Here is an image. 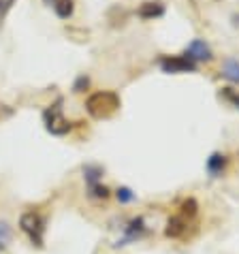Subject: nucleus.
Instances as JSON below:
<instances>
[{
	"label": "nucleus",
	"instance_id": "f257e3e1",
	"mask_svg": "<svg viewBox=\"0 0 239 254\" xmlns=\"http://www.w3.org/2000/svg\"><path fill=\"white\" fill-rule=\"evenodd\" d=\"M19 231L26 235V239L30 242V246L43 250L45 248V235H47V216H43L37 209H26L22 211L17 220Z\"/></svg>",
	"mask_w": 239,
	"mask_h": 254
},
{
	"label": "nucleus",
	"instance_id": "ddd939ff",
	"mask_svg": "<svg viewBox=\"0 0 239 254\" xmlns=\"http://www.w3.org/2000/svg\"><path fill=\"white\" fill-rule=\"evenodd\" d=\"M220 75H222L227 81L239 86V60H237V58H227V60L222 62Z\"/></svg>",
	"mask_w": 239,
	"mask_h": 254
},
{
	"label": "nucleus",
	"instance_id": "6e6552de",
	"mask_svg": "<svg viewBox=\"0 0 239 254\" xmlns=\"http://www.w3.org/2000/svg\"><path fill=\"white\" fill-rule=\"evenodd\" d=\"M188 58H190L192 62H212V58H214V54H212V47H209L205 41L203 39H194V41H190V45L186 47V52H184Z\"/></svg>",
	"mask_w": 239,
	"mask_h": 254
},
{
	"label": "nucleus",
	"instance_id": "f3484780",
	"mask_svg": "<svg viewBox=\"0 0 239 254\" xmlns=\"http://www.w3.org/2000/svg\"><path fill=\"white\" fill-rule=\"evenodd\" d=\"M88 88H90V77L86 73H81V75L75 77V81H73V86H71V92L73 94H83Z\"/></svg>",
	"mask_w": 239,
	"mask_h": 254
},
{
	"label": "nucleus",
	"instance_id": "2eb2a0df",
	"mask_svg": "<svg viewBox=\"0 0 239 254\" xmlns=\"http://www.w3.org/2000/svg\"><path fill=\"white\" fill-rule=\"evenodd\" d=\"M114 196H116V201L120 203V205H132V203L137 201V192L128 186H120L114 192Z\"/></svg>",
	"mask_w": 239,
	"mask_h": 254
},
{
	"label": "nucleus",
	"instance_id": "1a4fd4ad",
	"mask_svg": "<svg viewBox=\"0 0 239 254\" xmlns=\"http://www.w3.org/2000/svg\"><path fill=\"white\" fill-rule=\"evenodd\" d=\"M81 178L86 182V186H94L101 184L105 178V167L98 162H83L81 165Z\"/></svg>",
	"mask_w": 239,
	"mask_h": 254
},
{
	"label": "nucleus",
	"instance_id": "20e7f679",
	"mask_svg": "<svg viewBox=\"0 0 239 254\" xmlns=\"http://www.w3.org/2000/svg\"><path fill=\"white\" fill-rule=\"evenodd\" d=\"M150 233L152 229L147 227L143 216H130L128 220H124L120 224V237L114 242V248H126V246L139 244L150 237Z\"/></svg>",
	"mask_w": 239,
	"mask_h": 254
},
{
	"label": "nucleus",
	"instance_id": "9d476101",
	"mask_svg": "<svg viewBox=\"0 0 239 254\" xmlns=\"http://www.w3.org/2000/svg\"><path fill=\"white\" fill-rule=\"evenodd\" d=\"M137 15L141 19H156L165 15V4L160 0H147L137 9Z\"/></svg>",
	"mask_w": 239,
	"mask_h": 254
},
{
	"label": "nucleus",
	"instance_id": "dca6fc26",
	"mask_svg": "<svg viewBox=\"0 0 239 254\" xmlns=\"http://www.w3.org/2000/svg\"><path fill=\"white\" fill-rule=\"evenodd\" d=\"M13 242V227L6 220H0V250H6Z\"/></svg>",
	"mask_w": 239,
	"mask_h": 254
},
{
	"label": "nucleus",
	"instance_id": "aec40b11",
	"mask_svg": "<svg viewBox=\"0 0 239 254\" xmlns=\"http://www.w3.org/2000/svg\"><path fill=\"white\" fill-rule=\"evenodd\" d=\"M237 19H239V17H237Z\"/></svg>",
	"mask_w": 239,
	"mask_h": 254
},
{
	"label": "nucleus",
	"instance_id": "f8f14e48",
	"mask_svg": "<svg viewBox=\"0 0 239 254\" xmlns=\"http://www.w3.org/2000/svg\"><path fill=\"white\" fill-rule=\"evenodd\" d=\"M49 6L60 19H71L75 13V0H49Z\"/></svg>",
	"mask_w": 239,
	"mask_h": 254
},
{
	"label": "nucleus",
	"instance_id": "423d86ee",
	"mask_svg": "<svg viewBox=\"0 0 239 254\" xmlns=\"http://www.w3.org/2000/svg\"><path fill=\"white\" fill-rule=\"evenodd\" d=\"M227 167H229V156L224 152H212L205 160V173L212 180L222 178L227 173Z\"/></svg>",
	"mask_w": 239,
	"mask_h": 254
},
{
	"label": "nucleus",
	"instance_id": "39448f33",
	"mask_svg": "<svg viewBox=\"0 0 239 254\" xmlns=\"http://www.w3.org/2000/svg\"><path fill=\"white\" fill-rule=\"evenodd\" d=\"M158 66L167 75H179V73H194L196 62H192L186 54H181V56H163V58H158Z\"/></svg>",
	"mask_w": 239,
	"mask_h": 254
},
{
	"label": "nucleus",
	"instance_id": "7ed1b4c3",
	"mask_svg": "<svg viewBox=\"0 0 239 254\" xmlns=\"http://www.w3.org/2000/svg\"><path fill=\"white\" fill-rule=\"evenodd\" d=\"M120 105L122 101L114 90H101L86 98V111L94 120H109L120 109Z\"/></svg>",
	"mask_w": 239,
	"mask_h": 254
},
{
	"label": "nucleus",
	"instance_id": "f03ea898",
	"mask_svg": "<svg viewBox=\"0 0 239 254\" xmlns=\"http://www.w3.org/2000/svg\"><path fill=\"white\" fill-rule=\"evenodd\" d=\"M64 98L58 96L52 105H47V107L43 109V124H45V130L49 132V135L54 137H66L68 132H73L75 128V122H71V120H66L64 116Z\"/></svg>",
	"mask_w": 239,
	"mask_h": 254
},
{
	"label": "nucleus",
	"instance_id": "0eeeda50",
	"mask_svg": "<svg viewBox=\"0 0 239 254\" xmlns=\"http://www.w3.org/2000/svg\"><path fill=\"white\" fill-rule=\"evenodd\" d=\"M190 229V222L186 218H181L179 214H173L165 224V237L167 239H184Z\"/></svg>",
	"mask_w": 239,
	"mask_h": 254
},
{
	"label": "nucleus",
	"instance_id": "a211bd4d",
	"mask_svg": "<svg viewBox=\"0 0 239 254\" xmlns=\"http://www.w3.org/2000/svg\"><path fill=\"white\" fill-rule=\"evenodd\" d=\"M220 94H222L224 101H229L235 109H239V92H237V90H233V88H222Z\"/></svg>",
	"mask_w": 239,
	"mask_h": 254
},
{
	"label": "nucleus",
	"instance_id": "6ab92c4d",
	"mask_svg": "<svg viewBox=\"0 0 239 254\" xmlns=\"http://www.w3.org/2000/svg\"><path fill=\"white\" fill-rule=\"evenodd\" d=\"M17 0H0V22L9 15V11L13 9V4H15Z\"/></svg>",
	"mask_w": 239,
	"mask_h": 254
},
{
	"label": "nucleus",
	"instance_id": "9b49d317",
	"mask_svg": "<svg viewBox=\"0 0 239 254\" xmlns=\"http://www.w3.org/2000/svg\"><path fill=\"white\" fill-rule=\"evenodd\" d=\"M86 196L94 203H105L114 196V192H111L109 186H105L101 182V184H94V186H86Z\"/></svg>",
	"mask_w": 239,
	"mask_h": 254
},
{
	"label": "nucleus",
	"instance_id": "4468645a",
	"mask_svg": "<svg viewBox=\"0 0 239 254\" xmlns=\"http://www.w3.org/2000/svg\"><path fill=\"white\" fill-rule=\"evenodd\" d=\"M178 214L181 218H186L188 222H192L196 216H199V203H196V199H192V196H188V199H184L179 203L178 207Z\"/></svg>",
	"mask_w": 239,
	"mask_h": 254
}]
</instances>
